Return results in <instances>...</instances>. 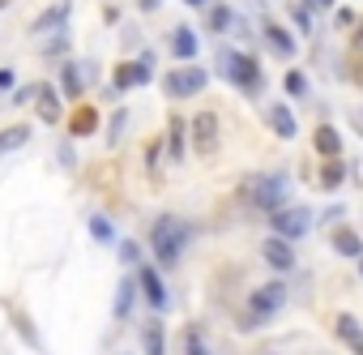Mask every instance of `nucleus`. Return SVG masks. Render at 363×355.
Here are the masks:
<instances>
[{
  "label": "nucleus",
  "instance_id": "obj_1",
  "mask_svg": "<svg viewBox=\"0 0 363 355\" xmlns=\"http://www.w3.org/2000/svg\"><path fill=\"white\" fill-rule=\"evenodd\" d=\"M189 223L184 219H158V227H154V253H158V261L162 266H175L179 261V253H184V244H189Z\"/></svg>",
  "mask_w": 363,
  "mask_h": 355
},
{
  "label": "nucleus",
  "instance_id": "obj_2",
  "mask_svg": "<svg viewBox=\"0 0 363 355\" xmlns=\"http://www.w3.org/2000/svg\"><path fill=\"white\" fill-rule=\"evenodd\" d=\"M218 69H223V77H231V82L244 86V90H257V86H261V69H257V60L244 56V52H223Z\"/></svg>",
  "mask_w": 363,
  "mask_h": 355
},
{
  "label": "nucleus",
  "instance_id": "obj_3",
  "mask_svg": "<svg viewBox=\"0 0 363 355\" xmlns=\"http://www.w3.org/2000/svg\"><path fill=\"white\" fill-rule=\"evenodd\" d=\"M206 82H210V73H206V69H197V65H179V69H171V73L162 77V86H167L175 99L201 94V90H206Z\"/></svg>",
  "mask_w": 363,
  "mask_h": 355
},
{
  "label": "nucleus",
  "instance_id": "obj_4",
  "mask_svg": "<svg viewBox=\"0 0 363 355\" xmlns=\"http://www.w3.org/2000/svg\"><path fill=\"white\" fill-rule=\"evenodd\" d=\"M248 202L261 210H282L286 202V175H261V180L248 185Z\"/></svg>",
  "mask_w": 363,
  "mask_h": 355
},
{
  "label": "nucleus",
  "instance_id": "obj_5",
  "mask_svg": "<svg viewBox=\"0 0 363 355\" xmlns=\"http://www.w3.org/2000/svg\"><path fill=\"white\" fill-rule=\"evenodd\" d=\"M189 129H193V154L197 158H210L218 150V116L214 111H201V116L189 120Z\"/></svg>",
  "mask_w": 363,
  "mask_h": 355
},
{
  "label": "nucleus",
  "instance_id": "obj_6",
  "mask_svg": "<svg viewBox=\"0 0 363 355\" xmlns=\"http://www.w3.org/2000/svg\"><path fill=\"white\" fill-rule=\"evenodd\" d=\"M308 223H312V210L308 206H295V210H274V227H278V236H303L308 231Z\"/></svg>",
  "mask_w": 363,
  "mask_h": 355
},
{
  "label": "nucleus",
  "instance_id": "obj_7",
  "mask_svg": "<svg viewBox=\"0 0 363 355\" xmlns=\"http://www.w3.org/2000/svg\"><path fill=\"white\" fill-rule=\"evenodd\" d=\"M282 304H286V287H282V283H265V287L252 291V312H257V317H269V312H278Z\"/></svg>",
  "mask_w": 363,
  "mask_h": 355
},
{
  "label": "nucleus",
  "instance_id": "obj_8",
  "mask_svg": "<svg viewBox=\"0 0 363 355\" xmlns=\"http://www.w3.org/2000/svg\"><path fill=\"white\" fill-rule=\"evenodd\" d=\"M261 257H265L274 270H291V266H295V248L286 244V236H269V240H261Z\"/></svg>",
  "mask_w": 363,
  "mask_h": 355
},
{
  "label": "nucleus",
  "instance_id": "obj_9",
  "mask_svg": "<svg viewBox=\"0 0 363 355\" xmlns=\"http://www.w3.org/2000/svg\"><path fill=\"white\" fill-rule=\"evenodd\" d=\"M337 338H342L354 355H363V329H359V321H354L350 312H342V317H337Z\"/></svg>",
  "mask_w": 363,
  "mask_h": 355
},
{
  "label": "nucleus",
  "instance_id": "obj_10",
  "mask_svg": "<svg viewBox=\"0 0 363 355\" xmlns=\"http://www.w3.org/2000/svg\"><path fill=\"white\" fill-rule=\"evenodd\" d=\"M30 141V129L26 124H13V129H0V158L5 154H13V150H22Z\"/></svg>",
  "mask_w": 363,
  "mask_h": 355
},
{
  "label": "nucleus",
  "instance_id": "obj_11",
  "mask_svg": "<svg viewBox=\"0 0 363 355\" xmlns=\"http://www.w3.org/2000/svg\"><path fill=\"white\" fill-rule=\"evenodd\" d=\"M150 82V65L141 60V65H120L116 69V86L124 90V86H145Z\"/></svg>",
  "mask_w": 363,
  "mask_h": 355
},
{
  "label": "nucleus",
  "instance_id": "obj_12",
  "mask_svg": "<svg viewBox=\"0 0 363 355\" xmlns=\"http://www.w3.org/2000/svg\"><path fill=\"white\" fill-rule=\"evenodd\" d=\"M39 120L43 124H56L60 120V99H56V90H48V86H39Z\"/></svg>",
  "mask_w": 363,
  "mask_h": 355
},
{
  "label": "nucleus",
  "instance_id": "obj_13",
  "mask_svg": "<svg viewBox=\"0 0 363 355\" xmlns=\"http://www.w3.org/2000/svg\"><path fill=\"white\" fill-rule=\"evenodd\" d=\"M171 48H175L179 60H193V56H197V35H193L189 26H179V31L171 35Z\"/></svg>",
  "mask_w": 363,
  "mask_h": 355
},
{
  "label": "nucleus",
  "instance_id": "obj_14",
  "mask_svg": "<svg viewBox=\"0 0 363 355\" xmlns=\"http://www.w3.org/2000/svg\"><path fill=\"white\" fill-rule=\"evenodd\" d=\"M316 150H320L325 158H337V154H342V137H337V129L320 124V129H316Z\"/></svg>",
  "mask_w": 363,
  "mask_h": 355
},
{
  "label": "nucleus",
  "instance_id": "obj_15",
  "mask_svg": "<svg viewBox=\"0 0 363 355\" xmlns=\"http://www.w3.org/2000/svg\"><path fill=\"white\" fill-rule=\"evenodd\" d=\"M333 248H337L342 257H363V240H359L354 231H346V227L333 231Z\"/></svg>",
  "mask_w": 363,
  "mask_h": 355
},
{
  "label": "nucleus",
  "instance_id": "obj_16",
  "mask_svg": "<svg viewBox=\"0 0 363 355\" xmlns=\"http://www.w3.org/2000/svg\"><path fill=\"white\" fill-rule=\"evenodd\" d=\"M141 291H145V300H150L154 308H162V304H167V291H162V283H158V274H154V270H141Z\"/></svg>",
  "mask_w": 363,
  "mask_h": 355
},
{
  "label": "nucleus",
  "instance_id": "obj_17",
  "mask_svg": "<svg viewBox=\"0 0 363 355\" xmlns=\"http://www.w3.org/2000/svg\"><path fill=\"white\" fill-rule=\"evenodd\" d=\"M269 124H274L278 137H295V116L286 107H269Z\"/></svg>",
  "mask_w": 363,
  "mask_h": 355
},
{
  "label": "nucleus",
  "instance_id": "obj_18",
  "mask_svg": "<svg viewBox=\"0 0 363 355\" xmlns=\"http://www.w3.org/2000/svg\"><path fill=\"white\" fill-rule=\"evenodd\" d=\"M65 18H69V0H60L56 9H48V13H43V18L35 22V31H39V35H43V31H56V26H60Z\"/></svg>",
  "mask_w": 363,
  "mask_h": 355
},
{
  "label": "nucleus",
  "instance_id": "obj_19",
  "mask_svg": "<svg viewBox=\"0 0 363 355\" xmlns=\"http://www.w3.org/2000/svg\"><path fill=\"white\" fill-rule=\"evenodd\" d=\"M99 129V111L94 107H82L77 116H73V137H86V133H94Z\"/></svg>",
  "mask_w": 363,
  "mask_h": 355
},
{
  "label": "nucleus",
  "instance_id": "obj_20",
  "mask_svg": "<svg viewBox=\"0 0 363 355\" xmlns=\"http://www.w3.org/2000/svg\"><path fill=\"white\" fill-rule=\"evenodd\" d=\"M141 346H145V355H167L162 329H158V325H145V329H141Z\"/></svg>",
  "mask_w": 363,
  "mask_h": 355
},
{
  "label": "nucleus",
  "instance_id": "obj_21",
  "mask_svg": "<svg viewBox=\"0 0 363 355\" xmlns=\"http://www.w3.org/2000/svg\"><path fill=\"white\" fill-rule=\"evenodd\" d=\"M265 39H269V43H274L282 56H291V52H295V39H291L286 31H278V26H265Z\"/></svg>",
  "mask_w": 363,
  "mask_h": 355
},
{
  "label": "nucleus",
  "instance_id": "obj_22",
  "mask_svg": "<svg viewBox=\"0 0 363 355\" xmlns=\"http://www.w3.org/2000/svg\"><path fill=\"white\" fill-rule=\"evenodd\" d=\"M184 129H189V120H171V154L175 158L184 154Z\"/></svg>",
  "mask_w": 363,
  "mask_h": 355
},
{
  "label": "nucleus",
  "instance_id": "obj_23",
  "mask_svg": "<svg viewBox=\"0 0 363 355\" xmlns=\"http://www.w3.org/2000/svg\"><path fill=\"white\" fill-rule=\"evenodd\" d=\"M184 351H189V355H210V346H206L201 329H189V334H184Z\"/></svg>",
  "mask_w": 363,
  "mask_h": 355
},
{
  "label": "nucleus",
  "instance_id": "obj_24",
  "mask_svg": "<svg viewBox=\"0 0 363 355\" xmlns=\"http://www.w3.org/2000/svg\"><path fill=\"white\" fill-rule=\"evenodd\" d=\"M231 22H235V13H231V9H227V5H218V9H214V13H210V31H227V26H231Z\"/></svg>",
  "mask_w": 363,
  "mask_h": 355
},
{
  "label": "nucleus",
  "instance_id": "obj_25",
  "mask_svg": "<svg viewBox=\"0 0 363 355\" xmlns=\"http://www.w3.org/2000/svg\"><path fill=\"white\" fill-rule=\"evenodd\" d=\"M308 90V77L303 73H286V94H303Z\"/></svg>",
  "mask_w": 363,
  "mask_h": 355
},
{
  "label": "nucleus",
  "instance_id": "obj_26",
  "mask_svg": "<svg viewBox=\"0 0 363 355\" xmlns=\"http://www.w3.org/2000/svg\"><path fill=\"white\" fill-rule=\"evenodd\" d=\"M128 308H133V287H128V283H124V287H120V300H116V312H120V317H124V312H128Z\"/></svg>",
  "mask_w": 363,
  "mask_h": 355
},
{
  "label": "nucleus",
  "instance_id": "obj_27",
  "mask_svg": "<svg viewBox=\"0 0 363 355\" xmlns=\"http://www.w3.org/2000/svg\"><path fill=\"white\" fill-rule=\"evenodd\" d=\"M90 231H94L99 240H111V223H107V219H90Z\"/></svg>",
  "mask_w": 363,
  "mask_h": 355
},
{
  "label": "nucleus",
  "instance_id": "obj_28",
  "mask_svg": "<svg viewBox=\"0 0 363 355\" xmlns=\"http://www.w3.org/2000/svg\"><path fill=\"white\" fill-rule=\"evenodd\" d=\"M30 99H39V86H22L18 94H13V103L22 107V103H30Z\"/></svg>",
  "mask_w": 363,
  "mask_h": 355
},
{
  "label": "nucleus",
  "instance_id": "obj_29",
  "mask_svg": "<svg viewBox=\"0 0 363 355\" xmlns=\"http://www.w3.org/2000/svg\"><path fill=\"white\" fill-rule=\"evenodd\" d=\"M65 90H69V94H82V90H77V69H73V65L65 69Z\"/></svg>",
  "mask_w": 363,
  "mask_h": 355
},
{
  "label": "nucleus",
  "instance_id": "obj_30",
  "mask_svg": "<svg viewBox=\"0 0 363 355\" xmlns=\"http://www.w3.org/2000/svg\"><path fill=\"white\" fill-rule=\"evenodd\" d=\"M295 22H299V31H303V35L312 31V22H308V5H299V9H295Z\"/></svg>",
  "mask_w": 363,
  "mask_h": 355
},
{
  "label": "nucleus",
  "instance_id": "obj_31",
  "mask_svg": "<svg viewBox=\"0 0 363 355\" xmlns=\"http://www.w3.org/2000/svg\"><path fill=\"white\" fill-rule=\"evenodd\" d=\"M337 180H342V167L329 163V167H325V185H337Z\"/></svg>",
  "mask_w": 363,
  "mask_h": 355
},
{
  "label": "nucleus",
  "instance_id": "obj_32",
  "mask_svg": "<svg viewBox=\"0 0 363 355\" xmlns=\"http://www.w3.org/2000/svg\"><path fill=\"white\" fill-rule=\"evenodd\" d=\"M308 9H333V0H303Z\"/></svg>",
  "mask_w": 363,
  "mask_h": 355
},
{
  "label": "nucleus",
  "instance_id": "obj_33",
  "mask_svg": "<svg viewBox=\"0 0 363 355\" xmlns=\"http://www.w3.org/2000/svg\"><path fill=\"white\" fill-rule=\"evenodd\" d=\"M9 86H13V73H9V69H0V90H9Z\"/></svg>",
  "mask_w": 363,
  "mask_h": 355
},
{
  "label": "nucleus",
  "instance_id": "obj_34",
  "mask_svg": "<svg viewBox=\"0 0 363 355\" xmlns=\"http://www.w3.org/2000/svg\"><path fill=\"white\" fill-rule=\"evenodd\" d=\"M354 129H359V137H363V107L354 111Z\"/></svg>",
  "mask_w": 363,
  "mask_h": 355
},
{
  "label": "nucleus",
  "instance_id": "obj_35",
  "mask_svg": "<svg viewBox=\"0 0 363 355\" xmlns=\"http://www.w3.org/2000/svg\"><path fill=\"white\" fill-rule=\"evenodd\" d=\"M189 5H206V0H189Z\"/></svg>",
  "mask_w": 363,
  "mask_h": 355
},
{
  "label": "nucleus",
  "instance_id": "obj_36",
  "mask_svg": "<svg viewBox=\"0 0 363 355\" xmlns=\"http://www.w3.org/2000/svg\"><path fill=\"white\" fill-rule=\"evenodd\" d=\"M5 5H9V0H0V9H5Z\"/></svg>",
  "mask_w": 363,
  "mask_h": 355
},
{
  "label": "nucleus",
  "instance_id": "obj_37",
  "mask_svg": "<svg viewBox=\"0 0 363 355\" xmlns=\"http://www.w3.org/2000/svg\"><path fill=\"white\" fill-rule=\"evenodd\" d=\"M359 39H363V31H359Z\"/></svg>",
  "mask_w": 363,
  "mask_h": 355
},
{
  "label": "nucleus",
  "instance_id": "obj_38",
  "mask_svg": "<svg viewBox=\"0 0 363 355\" xmlns=\"http://www.w3.org/2000/svg\"><path fill=\"white\" fill-rule=\"evenodd\" d=\"M359 270H363V261H359Z\"/></svg>",
  "mask_w": 363,
  "mask_h": 355
}]
</instances>
